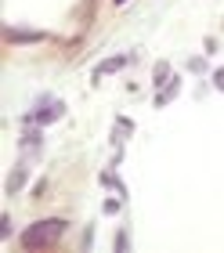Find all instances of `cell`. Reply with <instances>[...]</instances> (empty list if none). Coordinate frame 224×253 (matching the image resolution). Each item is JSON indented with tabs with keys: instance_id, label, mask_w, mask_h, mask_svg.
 <instances>
[{
	"instance_id": "obj_3",
	"label": "cell",
	"mask_w": 224,
	"mask_h": 253,
	"mask_svg": "<svg viewBox=\"0 0 224 253\" xmlns=\"http://www.w3.org/2000/svg\"><path fill=\"white\" fill-rule=\"evenodd\" d=\"M4 33H7V40H22V43H37V40H44V33H37V29H15V26H7Z\"/></svg>"
},
{
	"instance_id": "obj_4",
	"label": "cell",
	"mask_w": 224,
	"mask_h": 253,
	"mask_svg": "<svg viewBox=\"0 0 224 253\" xmlns=\"http://www.w3.org/2000/svg\"><path fill=\"white\" fill-rule=\"evenodd\" d=\"M22 185H26V167H15V170H11V177H7V195H15Z\"/></svg>"
},
{
	"instance_id": "obj_6",
	"label": "cell",
	"mask_w": 224,
	"mask_h": 253,
	"mask_svg": "<svg viewBox=\"0 0 224 253\" xmlns=\"http://www.w3.org/2000/svg\"><path fill=\"white\" fill-rule=\"evenodd\" d=\"M178 90H181V80H174V84H167V87H163V90H159V98H156V105H167V101H170L174 94H178Z\"/></svg>"
},
{
	"instance_id": "obj_5",
	"label": "cell",
	"mask_w": 224,
	"mask_h": 253,
	"mask_svg": "<svg viewBox=\"0 0 224 253\" xmlns=\"http://www.w3.org/2000/svg\"><path fill=\"white\" fill-rule=\"evenodd\" d=\"M127 65V58H123V54H120V58H105L98 69H94V76H105V73H116V69H123Z\"/></svg>"
},
{
	"instance_id": "obj_7",
	"label": "cell",
	"mask_w": 224,
	"mask_h": 253,
	"mask_svg": "<svg viewBox=\"0 0 224 253\" xmlns=\"http://www.w3.org/2000/svg\"><path fill=\"white\" fill-rule=\"evenodd\" d=\"M22 148H40V130H26V137H22Z\"/></svg>"
},
{
	"instance_id": "obj_12",
	"label": "cell",
	"mask_w": 224,
	"mask_h": 253,
	"mask_svg": "<svg viewBox=\"0 0 224 253\" xmlns=\"http://www.w3.org/2000/svg\"><path fill=\"white\" fill-rule=\"evenodd\" d=\"M112 4H127V0H112Z\"/></svg>"
},
{
	"instance_id": "obj_8",
	"label": "cell",
	"mask_w": 224,
	"mask_h": 253,
	"mask_svg": "<svg viewBox=\"0 0 224 253\" xmlns=\"http://www.w3.org/2000/svg\"><path fill=\"white\" fill-rule=\"evenodd\" d=\"M167 76H170V65L159 62V65H156V80H152V84H167Z\"/></svg>"
},
{
	"instance_id": "obj_9",
	"label": "cell",
	"mask_w": 224,
	"mask_h": 253,
	"mask_svg": "<svg viewBox=\"0 0 224 253\" xmlns=\"http://www.w3.org/2000/svg\"><path fill=\"white\" fill-rule=\"evenodd\" d=\"M127 246H131V235H127V232H120V235H116V250H120V253H127Z\"/></svg>"
},
{
	"instance_id": "obj_10",
	"label": "cell",
	"mask_w": 224,
	"mask_h": 253,
	"mask_svg": "<svg viewBox=\"0 0 224 253\" xmlns=\"http://www.w3.org/2000/svg\"><path fill=\"white\" fill-rule=\"evenodd\" d=\"M11 235V217H0V239Z\"/></svg>"
},
{
	"instance_id": "obj_2",
	"label": "cell",
	"mask_w": 224,
	"mask_h": 253,
	"mask_svg": "<svg viewBox=\"0 0 224 253\" xmlns=\"http://www.w3.org/2000/svg\"><path fill=\"white\" fill-rule=\"evenodd\" d=\"M62 116H65V105H62V101L44 98V101H40V109L26 116V123H33V126H44V123H54V120H62Z\"/></svg>"
},
{
	"instance_id": "obj_1",
	"label": "cell",
	"mask_w": 224,
	"mask_h": 253,
	"mask_svg": "<svg viewBox=\"0 0 224 253\" xmlns=\"http://www.w3.org/2000/svg\"><path fill=\"white\" fill-rule=\"evenodd\" d=\"M65 221L62 217H44V221H37V224H29L26 228V235H22V246L26 250H47V246H54L58 239L65 235Z\"/></svg>"
},
{
	"instance_id": "obj_11",
	"label": "cell",
	"mask_w": 224,
	"mask_h": 253,
	"mask_svg": "<svg viewBox=\"0 0 224 253\" xmlns=\"http://www.w3.org/2000/svg\"><path fill=\"white\" fill-rule=\"evenodd\" d=\"M214 87H217V90H224V69H217V76H214Z\"/></svg>"
}]
</instances>
